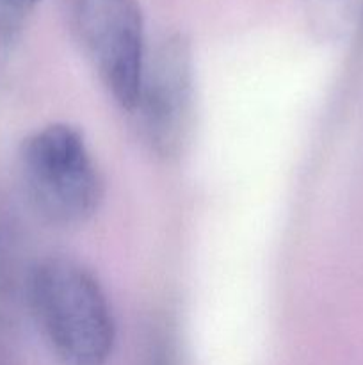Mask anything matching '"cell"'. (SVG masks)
Listing matches in <instances>:
<instances>
[{
    "label": "cell",
    "instance_id": "cell-1",
    "mask_svg": "<svg viewBox=\"0 0 363 365\" xmlns=\"http://www.w3.org/2000/svg\"><path fill=\"white\" fill-rule=\"evenodd\" d=\"M32 316L60 365H105L116 324L105 291L77 260L50 257L28 282Z\"/></svg>",
    "mask_w": 363,
    "mask_h": 365
},
{
    "label": "cell",
    "instance_id": "cell-2",
    "mask_svg": "<svg viewBox=\"0 0 363 365\" xmlns=\"http://www.w3.org/2000/svg\"><path fill=\"white\" fill-rule=\"evenodd\" d=\"M20 173L32 205L53 225L84 223L102 203V175L73 125L52 123L28 135L20 148Z\"/></svg>",
    "mask_w": 363,
    "mask_h": 365
},
{
    "label": "cell",
    "instance_id": "cell-3",
    "mask_svg": "<svg viewBox=\"0 0 363 365\" xmlns=\"http://www.w3.org/2000/svg\"><path fill=\"white\" fill-rule=\"evenodd\" d=\"M73 34L100 81L125 110H134L144 70V29L135 0H68Z\"/></svg>",
    "mask_w": 363,
    "mask_h": 365
},
{
    "label": "cell",
    "instance_id": "cell-4",
    "mask_svg": "<svg viewBox=\"0 0 363 365\" xmlns=\"http://www.w3.org/2000/svg\"><path fill=\"white\" fill-rule=\"evenodd\" d=\"M194 59L189 39L173 34L144 61L137 102L139 130L162 159H177L187 148L196 107Z\"/></svg>",
    "mask_w": 363,
    "mask_h": 365
},
{
    "label": "cell",
    "instance_id": "cell-5",
    "mask_svg": "<svg viewBox=\"0 0 363 365\" xmlns=\"http://www.w3.org/2000/svg\"><path fill=\"white\" fill-rule=\"evenodd\" d=\"M39 2L41 0H0V32H13L21 27Z\"/></svg>",
    "mask_w": 363,
    "mask_h": 365
},
{
    "label": "cell",
    "instance_id": "cell-6",
    "mask_svg": "<svg viewBox=\"0 0 363 365\" xmlns=\"http://www.w3.org/2000/svg\"><path fill=\"white\" fill-rule=\"evenodd\" d=\"M148 365H177V360H174L173 351H171L169 346L160 344L153 349L152 356H149Z\"/></svg>",
    "mask_w": 363,
    "mask_h": 365
},
{
    "label": "cell",
    "instance_id": "cell-7",
    "mask_svg": "<svg viewBox=\"0 0 363 365\" xmlns=\"http://www.w3.org/2000/svg\"><path fill=\"white\" fill-rule=\"evenodd\" d=\"M362 27H363V11H362Z\"/></svg>",
    "mask_w": 363,
    "mask_h": 365
}]
</instances>
